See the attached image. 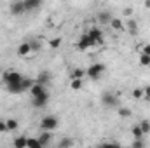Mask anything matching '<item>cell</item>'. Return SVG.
Returning <instances> with one entry per match:
<instances>
[{
	"mask_svg": "<svg viewBox=\"0 0 150 148\" xmlns=\"http://www.w3.org/2000/svg\"><path fill=\"white\" fill-rule=\"evenodd\" d=\"M117 113H119L122 118H127V117L133 115V111L129 110V108H124V106H119V108H117Z\"/></svg>",
	"mask_w": 150,
	"mask_h": 148,
	"instance_id": "18",
	"label": "cell"
},
{
	"mask_svg": "<svg viewBox=\"0 0 150 148\" xmlns=\"http://www.w3.org/2000/svg\"><path fill=\"white\" fill-rule=\"evenodd\" d=\"M70 87H72L74 91L82 89V78H72V82H70Z\"/></svg>",
	"mask_w": 150,
	"mask_h": 148,
	"instance_id": "20",
	"label": "cell"
},
{
	"mask_svg": "<svg viewBox=\"0 0 150 148\" xmlns=\"http://www.w3.org/2000/svg\"><path fill=\"white\" fill-rule=\"evenodd\" d=\"M26 147H28V148H42V145H40L38 138H30V140H28V143H26Z\"/></svg>",
	"mask_w": 150,
	"mask_h": 148,
	"instance_id": "21",
	"label": "cell"
},
{
	"mask_svg": "<svg viewBox=\"0 0 150 148\" xmlns=\"http://www.w3.org/2000/svg\"><path fill=\"white\" fill-rule=\"evenodd\" d=\"M5 122H7V129H9V131H16V129L19 127V122H18L16 118H7Z\"/></svg>",
	"mask_w": 150,
	"mask_h": 148,
	"instance_id": "17",
	"label": "cell"
},
{
	"mask_svg": "<svg viewBox=\"0 0 150 148\" xmlns=\"http://www.w3.org/2000/svg\"><path fill=\"white\" fill-rule=\"evenodd\" d=\"M28 54H32L30 42H23V44H19V45H18V56L25 58V56H28Z\"/></svg>",
	"mask_w": 150,
	"mask_h": 148,
	"instance_id": "10",
	"label": "cell"
},
{
	"mask_svg": "<svg viewBox=\"0 0 150 148\" xmlns=\"http://www.w3.org/2000/svg\"><path fill=\"white\" fill-rule=\"evenodd\" d=\"M49 44H51V47H52V49H56V47H59V45H61V37H58V38H52V40H51Z\"/></svg>",
	"mask_w": 150,
	"mask_h": 148,
	"instance_id": "26",
	"label": "cell"
},
{
	"mask_svg": "<svg viewBox=\"0 0 150 148\" xmlns=\"http://www.w3.org/2000/svg\"><path fill=\"white\" fill-rule=\"evenodd\" d=\"M138 125L142 127L143 134H149V132H150V120H142V122H140Z\"/></svg>",
	"mask_w": 150,
	"mask_h": 148,
	"instance_id": "24",
	"label": "cell"
},
{
	"mask_svg": "<svg viewBox=\"0 0 150 148\" xmlns=\"http://www.w3.org/2000/svg\"><path fill=\"white\" fill-rule=\"evenodd\" d=\"M94 45H96V42L87 35V32H86V33H82L80 38H79V42L75 44V47H77L79 51H82V52H84V51H89V49H91V47H94Z\"/></svg>",
	"mask_w": 150,
	"mask_h": 148,
	"instance_id": "4",
	"label": "cell"
},
{
	"mask_svg": "<svg viewBox=\"0 0 150 148\" xmlns=\"http://www.w3.org/2000/svg\"><path fill=\"white\" fill-rule=\"evenodd\" d=\"M124 14H126V16H131V14H133V9H129V7H127V9L124 11Z\"/></svg>",
	"mask_w": 150,
	"mask_h": 148,
	"instance_id": "33",
	"label": "cell"
},
{
	"mask_svg": "<svg viewBox=\"0 0 150 148\" xmlns=\"http://www.w3.org/2000/svg\"><path fill=\"white\" fill-rule=\"evenodd\" d=\"M103 73H105V65L103 63H94L86 70V77L91 78V80H98Z\"/></svg>",
	"mask_w": 150,
	"mask_h": 148,
	"instance_id": "1",
	"label": "cell"
},
{
	"mask_svg": "<svg viewBox=\"0 0 150 148\" xmlns=\"http://www.w3.org/2000/svg\"><path fill=\"white\" fill-rule=\"evenodd\" d=\"M30 42V47H32V52H38L40 49H42V42H40V38L35 37L32 38V40H28Z\"/></svg>",
	"mask_w": 150,
	"mask_h": 148,
	"instance_id": "15",
	"label": "cell"
},
{
	"mask_svg": "<svg viewBox=\"0 0 150 148\" xmlns=\"http://www.w3.org/2000/svg\"><path fill=\"white\" fill-rule=\"evenodd\" d=\"M131 134L134 136V140H138V138H143L145 134H143V131H142V127L140 125H134L133 129H131Z\"/></svg>",
	"mask_w": 150,
	"mask_h": 148,
	"instance_id": "19",
	"label": "cell"
},
{
	"mask_svg": "<svg viewBox=\"0 0 150 148\" xmlns=\"http://www.w3.org/2000/svg\"><path fill=\"white\" fill-rule=\"evenodd\" d=\"M59 125V120L54 117V115H45L42 120H40V127H42V131H54L56 127Z\"/></svg>",
	"mask_w": 150,
	"mask_h": 148,
	"instance_id": "3",
	"label": "cell"
},
{
	"mask_svg": "<svg viewBox=\"0 0 150 148\" xmlns=\"http://www.w3.org/2000/svg\"><path fill=\"white\" fill-rule=\"evenodd\" d=\"M25 2V9L26 12H33V11H38L44 4V0H23Z\"/></svg>",
	"mask_w": 150,
	"mask_h": 148,
	"instance_id": "9",
	"label": "cell"
},
{
	"mask_svg": "<svg viewBox=\"0 0 150 148\" xmlns=\"http://www.w3.org/2000/svg\"><path fill=\"white\" fill-rule=\"evenodd\" d=\"M23 80V75L19 72H5L4 73V84L9 85V84H16V82H21Z\"/></svg>",
	"mask_w": 150,
	"mask_h": 148,
	"instance_id": "6",
	"label": "cell"
},
{
	"mask_svg": "<svg viewBox=\"0 0 150 148\" xmlns=\"http://www.w3.org/2000/svg\"><path fill=\"white\" fill-rule=\"evenodd\" d=\"M124 26H126V30H127L133 37H134V35H138V23H136L134 19H127Z\"/></svg>",
	"mask_w": 150,
	"mask_h": 148,
	"instance_id": "12",
	"label": "cell"
},
{
	"mask_svg": "<svg viewBox=\"0 0 150 148\" xmlns=\"http://www.w3.org/2000/svg\"><path fill=\"white\" fill-rule=\"evenodd\" d=\"M133 98H136V99L143 98V89H134L133 91Z\"/></svg>",
	"mask_w": 150,
	"mask_h": 148,
	"instance_id": "28",
	"label": "cell"
},
{
	"mask_svg": "<svg viewBox=\"0 0 150 148\" xmlns=\"http://www.w3.org/2000/svg\"><path fill=\"white\" fill-rule=\"evenodd\" d=\"M47 103H49V92H45L42 96H37V98H32V105L35 108H44Z\"/></svg>",
	"mask_w": 150,
	"mask_h": 148,
	"instance_id": "8",
	"label": "cell"
},
{
	"mask_svg": "<svg viewBox=\"0 0 150 148\" xmlns=\"http://www.w3.org/2000/svg\"><path fill=\"white\" fill-rule=\"evenodd\" d=\"M112 14L108 12V11H103V12H100L98 14V21L100 23H103V25H110V21H112Z\"/></svg>",
	"mask_w": 150,
	"mask_h": 148,
	"instance_id": "14",
	"label": "cell"
},
{
	"mask_svg": "<svg viewBox=\"0 0 150 148\" xmlns=\"http://www.w3.org/2000/svg\"><path fill=\"white\" fill-rule=\"evenodd\" d=\"M51 140H52V134H51V131H44V132L38 136V141H40L42 148L45 147V145H49V143H51Z\"/></svg>",
	"mask_w": 150,
	"mask_h": 148,
	"instance_id": "13",
	"label": "cell"
},
{
	"mask_svg": "<svg viewBox=\"0 0 150 148\" xmlns=\"http://www.w3.org/2000/svg\"><path fill=\"white\" fill-rule=\"evenodd\" d=\"M143 145H145V143L142 141V138H138V140L133 143V148H140V147H143Z\"/></svg>",
	"mask_w": 150,
	"mask_h": 148,
	"instance_id": "30",
	"label": "cell"
},
{
	"mask_svg": "<svg viewBox=\"0 0 150 148\" xmlns=\"http://www.w3.org/2000/svg\"><path fill=\"white\" fill-rule=\"evenodd\" d=\"M142 52H143V54H149V56H150V44H145V45H143Z\"/></svg>",
	"mask_w": 150,
	"mask_h": 148,
	"instance_id": "32",
	"label": "cell"
},
{
	"mask_svg": "<svg viewBox=\"0 0 150 148\" xmlns=\"http://www.w3.org/2000/svg\"><path fill=\"white\" fill-rule=\"evenodd\" d=\"M143 96L150 99V85H145V87H143Z\"/></svg>",
	"mask_w": 150,
	"mask_h": 148,
	"instance_id": "31",
	"label": "cell"
},
{
	"mask_svg": "<svg viewBox=\"0 0 150 148\" xmlns=\"http://www.w3.org/2000/svg\"><path fill=\"white\" fill-rule=\"evenodd\" d=\"M84 77H86V70L82 68H75L72 72V78H84Z\"/></svg>",
	"mask_w": 150,
	"mask_h": 148,
	"instance_id": "23",
	"label": "cell"
},
{
	"mask_svg": "<svg viewBox=\"0 0 150 148\" xmlns=\"http://www.w3.org/2000/svg\"><path fill=\"white\" fill-rule=\"evenodd\" d=\"M9 11H11L12 16H23V14L26 12V9H25V2H23V0H14V2L11 4Z\"/></svg>",
	"mask_w": 150,
	"mask_h": 148,
	"instance_id": "5",
	"label": "cell"
},
{
	"mask_svg": "<svg viewBox=\"0 0 150 148\" xmlns=\"http://www.w3.org/2000/svg\"><path fill=\"white\" fill-rule=\"evenodd\" d=\"M110 26H112L113 30H124V23L120 19H112L110 21Z\"/></svg>",
	"mask_w": 150,
	"mask_h": 148,
	"instance_id": "22",
	"label": "cell"
},
{
	"mask_svg": "<svg viewBox=\"0 0 150 148\" xmlns=\"http://www.w3.org/2000/svg\"><path fill=\"white\" fill-rule=\"evenodd\" d=\"M26 143H28V138H25V136H19V138L14 140V147L16 148H25Z\"/></svg>",
	"mask_w": 150,
	"mask_h": 148,
	"instance_id": "16",
	"label": "cell"
},
{
	"mask_svg": "<svg viewBox=\"0 0 150 148\" xmlns=\"http://www.w3.org/2000/svg\"><path fill=\"white\" fill-rule=\"evenodd\" d=\"M65 2H68V0H65Z\"/></svg>",
	"mask_w": 150,
	"mask_h": 148,
	"instance_id": "34",
	"label": "cell"
},
{
	"mask_svg": "<svg viewBox=\"0 0 150 148\" xmlns=\"http://www.w3.org/2000/svg\"><path fill=\"white\" fill-rule=\"evenodd\" d=\"M140 65H142V66H150V56L149 54H143V52H142V56H140Z\"/></svg>",
	"mask_w": 150,
	"mask_h": 148,
	"instance_id": "25",
	"label": "cell"
},
{
	"mask_svg": "<svg viewBox=\"0 0 150 148\" xmlns=\"http://www.w3.org/2000/svg\"><path fill=\"white\" fill-rule=\"evenodd\" d=\"M72 145H74V141H72V140H61V141H59V147H61V148L72 147Z\"/></svg>",
	"mask_w": 150,
	"mask_h": 148,
	"instance_id": "27",
	"label": "cell"
},
{
	"mask_svg": "<svg viewBox=\"0 0 150 148\" xmlns=\"http://www.w3.org/2000/svg\"><path fill=\"white\" fill-rule=\"evenodd\" d=\"M87 35H89V37L96 42V45H101V44H103V32H101L98 26L89 28V30H87Z\"/></svg>",
	"mask_w": 150,
	"mask_h": 148,
	"instance_id": "7",
	"label": "cell"
},
{
	"mask_svg": "<svg viewBox=\"0 0 150 148\" xmlns=\"http://www.w3.org/2000/svg\"><path fill=\"white\" fill-rule=\"evenodd\" d=\"M101 105L105 108H119L120 101H119V98L113 92H103L101 94Z\"/></svg>",
	"mask_w": 150,
	"mask_h": 148,
	"instance_id": "2",
	"label": "cell"
},
{
	"mask_svg": "<svg viewBox=\"0 0 150 148\" xmlns=\"http://www.w3.org/2000/svg\"><path fill=\"white\" fill-rule=\"evenodd\" d=\"M0 132H9V129H7V122H5V120H0Z\"/></svg>",
	"mask_w": 150,
	"mask_h": 148,
	"instance_id": "29",
	"label": "cell"
},
{
	"mask_svg": "<svg viewBox=\"0 0 150 148\" xmlns=\"http://www.w3.org/2000/svg\"><path fill=\"white\" fill-rule=\"evenodd\" d=\"M51 72H47V70H44V72H40V73L37 75V78H35V82H38V84H42V85H45V84H49L51 82Z\"/></svg>",
	"mask_w": 150,
	"mask_h": 148,
	"instance_id": "11",
	"label": "cell"
}]
</instances>
